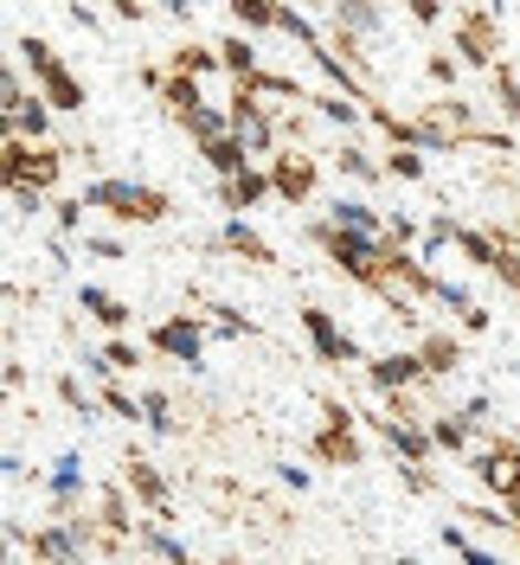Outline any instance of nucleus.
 Returning a JSON list of instances; mask_svg holds the SVG:
<instances>
[{
	"label": "nucleus",
	"instance_id": "33",
	"mask_svg": "<svg viewBox=\"0 0 520 565\" xmlns=\"http://www.w3.org/2000/svg\"><path fill=\"white\" fill-rule=\"evenodd\" d=\"M206 328L212 334H225V341H257V321L238 316L232 302H206Z\"/></svg>",
	"mask_w": 520,
	"mask_h": 565
},
{
	"label": "nucleus",
	"instance_id": "41",
	"mask_svg": "<svg viewBox=\"0 0 520 565\" xmlns=\"http://www.w3.org/2000/svg\"><path fill=\"white\" fill-rule=\"evenodd\" d=\"M437 302H444V316H456V321H469L482 302L469 296V282H456V277H437Z\"/></svg>",
	"mask_w": 520,
	"mask_h": 565
},
{
	"label": "nucleus",
	"instance_id": "56",
	"mask_svg": "<svg viewBox=\"0 0 520 565\" xmlns=\"http://www.w3.org/2000/svg\"><path fill=\"white\" fill-rule=\"evenodd\" d=\"M0 469H7V482H26V457H20V450H7V457H0Z\"/></svg>",
	"mask_w": 520,
	"mask_h": 565
},
{
	"label": "nucleus",
	"instance_id": "6",
	"mask_svg": "<svg viewBox=\"0 0 520 565\" xmlns=\"http://www.w3.org/2000/svg\"><path fill=\"white\" fill-rule=\"evenodd\" d=\"M367 424L380 430V444L392 450V462H412V469H431L437 444H431V424H412L399 412H367Z\"/></svg>",
	"mask_w": 520,
	"mask_h": 565
},
{
	"label": "nucleus",
	"instance_id": "37",
	"mask_svg": "<svg viewBox=\"0 0 520 565\" xmlns=\"http://www.w3.org/2000/svg\"><path fill=\"white\" fill-rule=\"evenodd\" d=\"M277 33L289 39V45H303V52H315V45H321V26H315L303 7H283V13H277Z\"/></svg>",
	"mask_w": 520,
	"mask_h": 565
},
{
	"label": "nucleus",
	"instance_id": "29",
	"mask_svg": "<svg viewBox=\"0 0 520 565\" xmlns=\"http://www.w3.org/2000/svg\"><path fill=\"white\" fill-rule=\"evenodd\" d=\"M456 250H463L476 270H495V257H501V232H495V225H463Z\"/></svg>",
	"mask_w": 520,
	"mask_h": 565
},
{
	"label": "nucleus",
	"instance_id": "17",
	"mask_svg": "<svg viewBox=\"0 0 520 565\" xmlns=\"http://www.w3.org/2000/svg\"><path fill=\"white\" fill-rule=\"evenodd\" d=\"M7 116V136H20V141H33V148H45L52 141V104L45 97H26V104H13V109H0Z\"/></svg>",
	"mask_w": 520,
	"mask_h": 565
},
{
	"label": "nucleus",
	"instance_id": "31",
	"mask_svg": "<svg viewBox=\"0 0 520 565\" xmlns=\"http://www.w3.org/2000/svg\"><path fill=\"white\" fill-rule=\"evenodd\" d=\"M39 97H45L52 109H65V116H77V109H84V77L65 65L59 77H45V84H39Z\"/></svg>",
	"mask_w": 520,
	"mask_h": 565
},
{
	"label": "nucleus",
	"instance_id": "5",
	"mask_svg": "<svg viewBox=\"0 0 520 565\" xmlns=\"http://www.w3.org/2000/svg\"><path fill=\"white\" fill-rule=\"evenodd\" d=\"M469 469H476V482H482L501 508H508V501H520V444H514V437H495V444H482V450L469 457Z\"/></svg>",
	"mask_w": 520,
	"mask_h": 565
},
{
	"label": "nucleus",
	"instance_id": "3",
	"mask_svg": "<svg viewBox=\"0 0 520 565\" xmlns=\"http://www.w3.org/2000/svg\"><path fill=\"white\" fill-rule=\"evenodd\" d=\"M148 348L173 360V366H187V373H206V321L200 316H161L148 328Z\"/></svg>",
	"mask_w": 520,
	"mask_h": 565
},
{
	"label": "nucleus",
	"instance_id": "12",
	"mask_svg": "<svg viewBox=\"0 0 520 565\" xmlns=\"http://www.w3.org/2000/svg\"><path fill=\"white\" fill-rule=\"evenodd\" d=\"M264 200H277V186H270V168H244V174L219 180V206L232 212V218H244V212L264 206Z\"/></svg>",
	"mask_w": 520,
	"mask_h": 565
},
{
	"label": "nucleus",
	"instance_id": "45",
	"mask_svg": "<svg viewBox=\"0 0 520 565\" xmlns=\"http://www.w3.org/2000/svg\"><path fill=\"white\" fill-rule=\"evenodd\" d=\"M488 277L501 282L508 296H520V245H501V257H495V270H488Z\"/></svg>",
	"mask_w": 520,
	"mask_h": 565
},
{
	"label": "nucleus",
	"instance_id": "24",
	"mask_svg": "<svg viewBox=\"0 0 520 565\" xmlns=\"http://www.w3.org/2000/svg\"><path fill=\"white\" fill-rule=\"evenodd\" d=\"M52 392H59V405H65V412H71L77 424H91L97 412H104V398H97V392L84 386L77 373H59V380H52Z\"/></svg>",
	"mask_w": 520,
	"mask_h": 565
},
{
	"label": "nucleus",
	"instance_id": "28",
	"mask_svg": "<svg viewBox=\"0 0 520 565\" xmlns=\"http://www.w3.org/2000/svg\"><path fill=\"white\" fill-rule=\"evenodd\" d=\"M200 154H206V168H212L219 180H232V174H244V168H257V161H251V148H244L238 136H219L212 148H200Z\"/></svg>",
	"mask_w": 520,
	"mask_h": 565
},
{
	"label": "nucleus",
	"instance_id": "52",
	"mask_svg": "<svg viewBox=\"0 0 520 565\" xmlns=\"http://www.w3.org/2000/svg\"><path fill=\"white\" fill-rule=\"evenodd\" d=\"M405 13H412L417 26H444V7H437V0H412Z\"/></svg>",
	"mask_w": 520,
	"mask_h": 565
},
{
	"label": "nucleus",
	"instance_id": "35",
	"mask_svg": "<svg viewBox=\"0 0 520 565\" xmlns=\"http://www.w3.org/2000/svg\"><path fill=\"white\" fill-rule=\"evenodd\" d=\"M277 136H283V148H303V154H315V141H321V116H315V109H296L289 122H277Z\"/></svg>",
	"mask_w": 520,
	"mask_h": 565
},
{
	"label": "nucleus",
	"instance_id": "34",
	"mask_svg": "<svg viewBox=\"0 0 520 565\" xmlns=\"http://www.w3.org/2000/svg\"><path fill=\"white\" fill-rule=\"evenodd\" d=\"M488 104L501 109L508 122H520V71L514 65H501L495 77H488Z\"/></svg>",
	"mask_w": 520,
	"mask_h": 565
},
{
	"label": "nucleus",
	"instance_id": "22",
	"mask_svg": "<svg viewBox=\"0 0 520 565\" xmlns=\"http://www.w3.org/2000/svg\"><path fill=\"white\" fill-rule=\"evenodd\" d=\"M13 58H20V65H33V84H45V77H59V71H65L59 45H52L45 33H20V39H13Z\"/></svg>",
	"mask_w": 520,
	"mask_h": 565
},
{
	"label": "nucleus",
	"instance_id": "57",
	"mask_svg": "<svg viewBox=\"0 0 520 565\" xmlns=\"http://www.w3.org/2000/svg\"><path fill=\"white\" fill-rule=\"evenodd\" d=\"M116 20H136V26H141V20H148V7H141V0H116Z\"/></svg>",
	"mask_w": 520,
	"mask_h": 565
},
{
	"label": "nucleus",
	"instance_id": "26",
	"mask_svg": "<svg viewBox=\"0 0 520 565\" xmlns=\"http://www.w3.org/2000/svg\"><path fill=\"white\" fill-rule=\"evenodd\" d=\"M456 514H463V527L495 533V540H514V514H508V508H495V501H463Z\"/></svg>",
	"mask_w": 520,
	"mask_h": 565
},
{
	"label": "nucleus",
	"instance_id": "20",
	"mask_svg": "<svg viewBox=\"0 0 520 565\" xmlns=\"http://www.w3.org/2000/svg\"><path fill=\"white\" fill-rule=\"evenodd\" d=\"M97 521H104L109 533H129V540H136V527H141L136 494L123 489V482H104V489H97Z\"/></svg>",
	"mask_w": 520,
	"mask_h": 565
},
{
	"label": "nucleus",
	"instance_id": "39",
	"mask_svg": "<svg viewBox=\"0 0 520 565\" xmlns=\"http://www.w3.org/2000/svg\"><path fill=\"white\" fill-rule=\"evenodd\" d=\"M97 398H104V412H109V418L141 424V398H136L129 386H123V380H104V386H97Z\"/></svg>",
	"mask_w": 520,
	"mask_h": 565
},
{
	"label": "nucleus",
	"instance_id": "50",
	"mask_svg": "<svg viewBox=\"0 0 520 565\" xmlns=\"http://www.w3.org/2000/svg\"><path fill=\"white\" fill-rule=\"evenodd\" d=\"M277 482L289 494H303V489H309V469H303V462H277Z\"/></svg>",
	"mask_w": 520,
	"mask_h": 565
},
{
	"label": "nucleus",
	"instance_id": "9",
	"mask_svg": "<svg viewBox=\"0 0 520 565\" xmlns=\"http://www.w3.org/2000/svg\"><path fill=\"white\" fill-rule=\"evenodd\" d=\"M270 186H277L283 206H309L315 186H321L315 154H303V148H277V154H270Z\"/></svg>",
	"mask_w": 520,
	"mask_h": 565
},
{
	"label": "nucleus",
	"instance_id": "15",
	"mask_svg": "<svg viewBox=\"0 0 520 565\" xmlns=\"http://www.w3.org/2000/svg\"><path fill=\"white\" fill-rule=\"evenodd\" d=\"M77 309L97 321V328H109V334H123V328H129V316H136L123 296H109L104 282H77Z\"/></svg>",
	"mask_w": 520,
	"mask_h": 565
},
{
	"label": "nucleus",
	"instance_id": "23",
	"mask_svg": "<svg viewBox=\"0 0 520 565\" xmlns=\"http://www.w3.org/2000/svg\"><path fill=\"white\" fill-rule=\"evenodd\" d=\"M335 168H341L347 180H360V186H380L385 180V161H373V148H360V141H341V148H335Z\"/></svg>",
	"mask_w": 520,
	"mask_h": 565
},
{
	"label": "nucleus",
	"instance_id": "40",
	"mask_svg": "<svg viewBox=\"0 0 520 565\" xmlns=\"http://www.w3.org/2000/svg\"><path fill=\"white\" fill-rule=\"evenodd\" d=\"M97 353H104V373H109V380H116V373H136V366H141V348L129 341V334H109Z\"/></svg>",
	"mask_w": 520,
	"mask_h": 565
},
{
	"label": "nucleus",
	"instance_id": "25",
	"mask_svg": "<svg viewBox=\"0 0 520 565\" xmlns=\"http://www.w3.org/2000/svg\"><path fill=\"white\" fill-rule=\"evenodd\" d=\"M328 218L341 225V232H367V238H385V212H373L367 200H335Z\"/></svg>",
	"mask_w": 520,
	"mask_h": 565
},
{
	"label": "nucleus",
	"instance_id": "51",
	"mask_svg": "<svg viewBox=\"0 0 520 565\" xmlns=\"http://www.w3.org/2000/svg\"><path fill=\"white\" fill-rule=\"evenodd\" d=\"M7 200H13V212H39V206H45V193H39V186H7Z\"/></svg>",
	"mask_w": 520,
	"mask_h": 565
},
{
	"label": "nucleus",
	"instance_id": "58",
	"mask_svg": "<svg viewBox=\"0 0 520 565\" xmlns=\"http://www.w3.org/2000/svg\"><path fill=\"white\" fill-rule=\"evenodd\" d=\"M508 232H514V245H520V200H514V225H508Z\"/></svg>",
	"mask_w": 520,
	"mask_h": 565
},
{
	"label": "nucleus",
	"instance_id": "7",
	"mask_svg": "<svg viewBox=\"0 0 520 565\" xmlns=\"http://www.w3.org/2000/svg\"><path fill=\"white\" fill-rule=\"evenodd\" d=\"M244 97L264 109L270 122H289L296 109L315 104V90H303V77H296V71H277V65L264 71V77H251V84H244Z\"/></svg>",
	"mask_w": 520,
	"mask_h": 565
},
{
	"label": "nucleus",
	"instance_id": "2",
	"mask_svg": "<svg viewBox=\"0 0 520 565\" xmlns=\"http://www.w3.org/2000/svg\"><path fill=\"white\" fill-rule=\"evenodd\" d=\"M450 52H456V65H476V71H495L508 65L501 58V13L495 7H463L450 20Z\"/></svg>",
	"mask_w": 520,
	"mask_h": 565
},
{
	"label": "nucleus",
	"instance_id": "53",
	"mask_svg": "<svg viewBox=\"0 0 520 565\" xmlns=\"http://www.w3.org/2000/svg\"><path fill=\"white\" fill-rule=\"evenodd\" d=\"M456 559H463V565H501V553H495V546H476V540H469V546H463Z\"/></svg>",
	"mask_w": 520,
	"mask_h": 565
},
{
	"label": "nucleus",
	"instance_id": "54",
	"mask_svg": "<svg viewBox=\"0 0 520 565\" xmlns=\"http://www.w3.org/2000/svg\"><path fill=\"white\" fill-rule=\"evenodd\" d=\"M45 264H52V270H65V264H71V238H45Z\"/></svg>",
	"mask_w": 520,
	"mask_h": 565
},
{
	"label": "nucleus",
	"instance_id": "43",
	"mask_svg": "<svg viewBox=\"0 0 520 565\" xmlns=\"http://www.w3.org/2000/svg\"><path fill=\"white\" fill-rule=\"evenodd\" d=\"M424 77H431L444 97H456V77H463V65H456L450 52H431V58H424Z\"/></svg>",
	"mask_w": 520,
	"mask_h": 565
},
{
	"label": "nucleus",
	"instance_id": "4",
	"mask_svg": "<svg viewBox=\"0 0 520 565\" xmlns=\"http://www.w3.org/2000/svg\"><path fill=\"white\" fill-rule=\"evenodd\" d=\"M123 489L136 494V508L148 514V521H161V527L173 521V482L161 476V462L155 457L129 450V457H123Z\"/></svg>",
	"mask_w": 520,
	"mask_h": 565
},
{
	"label": "nucleus",
	"instance_id": "8",
	"mask_svg": "<svg viewBox=\"0 0 520 565\" xmlns=\"http://www.w3.org/2000/svg\"><path fill=\"white\" fill-rule=\"evenodd\" d=\"M296 316H303V334H309V348H315V360H321V366H347V360H367V353H360V341H353L341 321L321 309V302H303Z\"/></svg>",
	"mask_w": 520,
	"mask_h": 565
},
{
	"label": "nucleus",
	"instance_id": "46",
	"mask_svg": "<svg viewBox=\"0 0 520 565\" xmlns=\"http://www.w3.org/2000/svg\"><path fill=\"white\" fill-rule=\"evenodd\" d=\"M84 257H97V264H123L129 245H123V238H104V232H84Z\"/></svg>",
	"mask_w": 520,
	"mask_h": 565
},
{
	"label": "nucleus",
	"instance_id": "42",
	"mask_svg": "<svg viewBox=\"0 0 520 565\" xmlns=\"http://www.w3.org/2000/svg\"><path fill=\"white\" fill-rule=\"evenodd\" d=\"M385 174L424 180V174H431V161H424V148H392V154H385Z\"/></svg>",
	"mask_w": 520,
	"mask_h": 565
},
{
	"label": "nucleus",
	"instance_id": "59",
	"mask_svg": "<svg viewBox=\"0 0 520 565\" xmlns=\"http://www.w3.org/2000/svg\"><path fill=\"white\" fill-rule=\"evenodd\" d=\"M508 514H514V533H520V501H508Z\"/></svg>",
	"mask_w": 520,
	"mask_h": 565
},
{
	"label": "nucleus",
	"instance_id": "55",
	"mask_svg": "<svg viewBox=\"0 0 520 565\" xmlns=\"http://www.w3.org/2000/svg\"><path fill=\"white\" fill-rule=\"evenodd\" d=\"M65 13H71V26H77V33H97V26H104V20H97L91 7H65Z\"/></svg>",
	"mask_w": 520,
	"mask_h": 565
},
{
	"label": "nucleus",
	"instance_id": "38",
	"mask_svg": "<svg viewBox=\"0 0 520 565\" xmlns=\"http://www.w3.org/2000/svg\"><path fill=\"white\" fill-rule=\"evenodd\" d=\"M424 245V218L412 212H385V250H417Z\"/></svg>",
	"mask_w": 520,
	"mask_h": 565
},
{
	"label": "nucleus",
	"instance_id": "30",
	"mask_svg": "<svg viewBox=\"0 0 520 565\" xmlns=\"http://www.w3.org/2000/svg\"><path fill=\"white\" fill-rule=\"evenodd\" d=\"M315 116H321V122H328V129H353V122H360V116H367V104H353V97H341V90H315Z\"/></svg>",
	"mask_w": 520,
	"mask_h": 565
},
{
	"label": "nucleus",
	"instance_id": "11",
	"mask_svg": "<svg viewBox=\"0 0 520 565\" xmlns=\"http://www.w3.org/2000/svg\"><path fill=\"white\" fill-rule=\"evenodd\" d=\"M77 200L97 206V212H109V218H123V225H136L141 218V180H91Z\"/></svg>",
	"mask_w": 520,
	"mask_h": 565
},
{
	"label": "nucleus",
	"instance_id": "14",
	"mask_svg": "<svg viewBox=\"0 0 520 565\" xmlns=\"http://www.w3.org/2000/svg\"><path fill=\"white\" fill-rule=\"evenodd\" d=\"M225 257H238V264H251V270H270L277 264V250H270V238L251 225V218H225Z\"/></svg>",
	"mask_w": 520,
	"mask_h": 565
},
{
	"label": "nucleus",
	"instance_id": "49",
	"mask_svg": "<svg viewBox=\"0 0 520 565\" xmlns=\"http://www.w3.org/2000/svg\"><path fill=\"white\" fill-rule=\"evenodd\" d=\"M0 380H7V392H13V398H26V360H20V353H7Z\"/></svg>",
	"mask_w": 520,
	"mask_h": 565
},
{
	"label": "nucleus",
	"instance_id": "18",
	"mask_svg": "<svg viewBox=\"0 0 520 565\" xmlns=\"http://www.w3.org/2000/svg\"><path fill=\"white\" fill-rule=\"evenodd\" d=\"M328 26H335V33H353V39H367V45H373V39L385 33V13L373 7V0H335Z\"/></svg>",
	"mask_w": 520,
	"mask_h": 565
},
{
	"label": "nucleus",
	"instance_id": "27",
	"mask_svg": "<svg viewBox=\"0 0 520 565\" xmlns=\"http://www.w3.org/2000/svg\"><path fill=\"white\" fill-rule=\"evenodd\" d=\"M431 444H437V450H444V457H476V444H469V424L456 418V412H437V418H431Z\"/></svg>",
	"mask_w": 520,
	"mask_h": 565
},
{
	"label": "nucleus",
	"instance_id": "48",
	"mask_svg": "<svg viewBox=\"0 0 520 565\" xmlns=\"http://www.w3.org/2000/svg\"><path fill=\"white\" fill-rule=\"evenodd\" d=\"M399 482L412 494H437V469H412V462H399Z\"/></svg>",
	"mask_w": 520,
	"mask_h": 565
},
{
	"label": "nucleus",
	"instance_id": "36",
	"mask_svg": "<svg viewBox=\"0 0 520 565\" xmlns=\"http://www.w3.org/2000/svg\"><path fill=\"white\" fill-rule=\"evenodd\" d=\"M277 13L283 7H270V0H232V26H244V33H277Z\"/></svg>",
	"mask_w": 520,
	"mask_h": 565
},
{
	"label": "nucleus",
	"instance_id": "13",
	"mask_svg": "<svg viewBox=\"0 0 520 565\" xmlns=\"http://www.w3.org/2000/svg\"><path fill=\"white\" fill-rule=\"evenodd\" d=\"M309 450L321 462H335V469H360V462H367V444H360L353 424H321V430L309 437Z\"/></svg>",
	"mask_w": 520,
	"mask_h": 565
},
{
	"label": "nucleus",
	"instance_id": "10",
	"mask_svg": "<svg viewBox=\"0 0 520 565\" xmlns=\"http://www.w3.org/2000/svg\"><path fill=\"white\" fill-rule=\"evenodd\" d=\"M367 386L380 392L385 405H392V398H405V392H417V386H424L417 348H392V353H380V360H367Z\"/></svg>",
	"mask_w": 520,
	"mask_h": 565
},
{
	"label": "nucleus",
	"instance_id": "19",
	"mask_svg": "<svg viewBox=\"0 0 520 565\" xmlns=\"http://www.w3.org/2000/svg\"><path fill=\"white\" fill-rule=\"evenodd\" d=\"M219 45H200V39H187V45H173L168 52V77H200V84H219Z\"/></svg>",
	"mask_w": 520,
	"mask_h": 565
},
{
	"label": "nucleus",
	"instance_id": "16",
	"mask_svg": "<svg viewBox=\"0 0 520 565\" xmlns=\"http://www.w3.org/2000/svg\"><path fill=\"white\" fill-rule=\"evenodd\" d=\"M417 366H424V380H450L456 366H463V341H456V334H444V328L417 334Z\"/></svg>",
	"mask_w": 520,
	"mask_h": 565
},
{
	"label": "nucleus",
	"instance_id": "21",
	"mask_svg": "<svg viewBox=\"0 0 520 565\" xmlns=\"http://www.w3.org/2000/svg\"><path fill=\"white\" fill-rule=\"evenodd\" d=\"M219 65H225V77H232V84H251V77H264V71H270L244 33H225V39H219Z\"/></svg>",
	"mask_w": 520,
	"mask_h": 565
},
{
	"label": "nucleus",
	"instance_id": "60",
	"mask_svg": "<svg viewBox=\"0 0 520 565\" xmlns=\"http://www.w3.org/2000/svg\"><path fill=\"white\" fill-rule=\"evenodd\" d=\"M392 565H424V559H392Z\"/></svg>",
	"mask_w": 520,
	"mask_h": 565
},
{
	"label": "nucleus",
	"instance_id": "1",
	"mask_svg": "<svg viewBox=\"0 0 520 565\" xmlns=\"http://www.w3.org/2000/svg\"><path fill=\"white\" fill-rule=\"evenodd\" d=\"M309 245L341 270V277H353L360 289H380L385 277V238H367V232H341L335 218H309Z\"/></svg>",
	"mask_w": 520,
	"mask_h": 565
},
{
	"label": "nucleus",
	"instance_id": "32",
	"mask_svg": "<svg viewBox=\"0 0 520 565\" xmlns=\"http://www.w3.org/2000/svg\"><path fill=\"white\" fill-rule=\"evenodd\" d=\"M141 424H148L155 437H180V430H187V424L173 418V398H168L161 386H148V392H141Z\"/></svg>",
	"mask_w": 520,
	"mask_h": 565
},
{
	"label": "nucleus",
	"instance_id": "44",
	"mask_svg": "<svg viewBox=\"0 0 520 565\" xmlns=\"http://www.w3.org/2000/svg\"><path fill=\"white\" fill-rule=\"evenodd\" d=\"M84 200H77V193H71V200H52V218H59V238H77V232H84Z\"/></svg>",
	"mask_w": 520,
	"mask_h": 565
},
{
	"label": "nucleus",
	"instance_id": "47",
	"mask_svg": "<svg viewBox=\"0 0 520 565\" xmlns=\"http://www.w3.org/2000/svg\"><path fill=\"white\" fill-rule=\"evenodd\" d=\"M456 418L469 424V437H476V430H488V418H495V405H488V392H476V398H463V405H456Z\"/></svg>",
	"mask_w": 520,
	"mask_h": 565
}]
</instances>
